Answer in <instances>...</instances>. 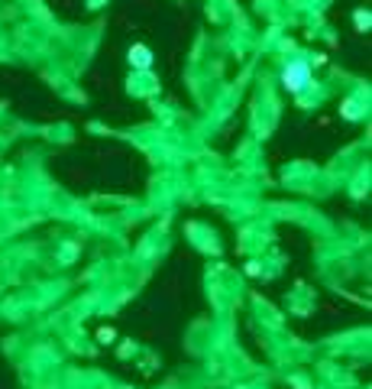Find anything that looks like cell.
I'll list each match as a JSON object with an SVG mask.
<instances>
[{"label": "cell", "instance_id": "cell-1", "mask_svg": "<svg viewBox=\"0 0 372 389\" xmlns=\"http://www.w3.org/2000/svg\"><path fill=\"white\" fill-rule=\"evenodd\" d=\"M307 75H311V72H307V65H301V62H298V65H288V72H285L288 91H298V88L307 81Z\"/></svg>", "mask_w": 372, "mask_h": 389}, {"label": "cell", "instance_id": "cell-2", "mask_svg": "<svg viewBox=\"0 0 372 389\" xmlns=\"http://www.w3.org/2000/svg\"><path fill=\"white\" fill-rule=\"evenodd\" d=\"M130 62H136V68H146V65H149V52H146L143 46L130 49Z\"/></svg>", "mask_w": 372, "mask_h": 389}, {"label": "cell", "instance_id": "cell-3", "mask_svg": "<svg viewBox=\"0 0 372 389\" xmlns=\"http://www.w3.org/2000/svg\"><path fill=\"white\" fill-rule=\"evenodd\" d=\"M356 26H359V30H366V26H369V13H356Z\"/></svg>", "mask_w": 372, "mask_h": 389}]
</instances>
